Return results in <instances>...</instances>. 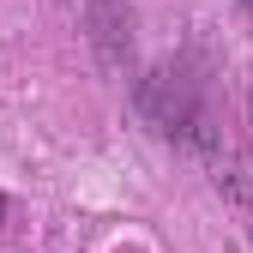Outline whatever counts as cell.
Masks as SVG:
<instances>
[{"instance_id":"5","label":"cell","mask_w":253,"mask_h":253,"mask_svg":"<svg viewBox=\"0 0 253 253\" xmlns=\"http://www.w3.org/2000/svg\"><path fill=\"white\" fill-rule=\"evenodd\" d=\"M241 6H247V12H253V0H241Z\"/></svg>"},{"instance_id":"1","label":"cell","mask_w":253,"mask_h":253,"mask_svg":"<svg viewBox=\"0 0 253 253\" xmlns=\"http://www.w3.org/2000/svg\"><path fill=\"white\" fill-rule=\"evenodd\" d=\"M133 109L157 139L181 145L187 157H217V145H223V126L211 115V84H205V67L193 54L157 60L133 84Z\"/></svg>"},{"instance_id":"4","label":"cell","mask_w":253,"mask_h":253,"mask_svg":"<svg viewBox=\"0 0 253 253\" xmlns=\"http://www.w3.org/2000/svg\"><path fill=\"white\" fill-rule=\"evenodd\" d=\"M0 223H6V193H0Z\"/></svg>"},{"instance_id":"3","label":"cell","mask_w":253,"mask_h":253,"mask_svg":"<svg viewBox=\"0 0 253 253\" xmlns=\"http://www.w3.org/2000/svg\"><path fill=\"white\" fill-rule=\"evenodd\" d=\"M217 193H223L229 205H241V211H253V163H247V157L217 163Z\"/></svg>"},{"instance_id":"2","label":"cell","mask_w":253,"mask_h":253,"mask_svg":"<svg viewBox=\"0 0 253 253\" xmlns=\"http://www.w3.org/2000/svg\"><path fill=\"white\" fill-rule=\"evenodd\" d=\"M84 30H90V48H97V67L126 73V60H133V6L126 0H90Z\"/></svg>"}]
</instances>
